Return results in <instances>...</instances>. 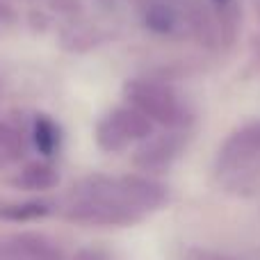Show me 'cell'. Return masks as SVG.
I'll list each match as a JSON object with an SVG mask.
<instances>
[{
  "mask_svg": "<svg viewBox=\"0 0 260 260\" xmlns=\"http://www.w3.org/2000/svg\"><path fill=\"white\" fill-rule=\"evenodd\" d=\"M217 3H229V0H217Z\"/></svg>",
  "mask_w": 260,
  "mask_h": 260,
  "instance_id": "obj_13",
  "label": "cell"
},
{
  "mask_svg": "<svg viewBox=\"0 0 260 260\" xmlns=\"http://www.w3.org/2000/svg\"><path fill=\"white\" fill-rule=\"evenodd\" d=\"M180 148H183L180 135H162L146 142L135 153V165L144 171H162L178 157Z\"/></svg>",
  "mask_w": 260,
  "mask_h": 260,
  "instance_id": "obj_6",
  "label": "cell"
},
{
  "mask_svg": "<svg viewBox=\"0 0 260 260\" xmlns=\"http://www.w3.org/2000/svg\"><path fill=\"white\" fill-rule=\"evenodd\" d=\"M126 99L130 108L139 110L146 119L169 128L185 126L189 112L180 96L167 85L151 80H130L126 85Z\"/></svg>",
  "mask_w": 260,
  "mask_h": 260,
  "instance_id": "obj_1",
  "label": "cell"
},
{
  "mask_svg": "<svg viewBox=\"0 0 260 260\" xmlns=\"http://www.w3.org/2000/svg\"><path fill=\"white\" fill-rule=\"evenodd\" d=\"M96 189L117 199L126 208L135 210L139 217L144 212L157 210L167 201V189L157 180L148 176H121V178H108V176H94L91 178Z\"/></svg>",
  "mask_w": 260,
  "mask_h": 260,
  "instance_id": "obj_2",
  "label": "cell"
},
{
  "mask_svg": "<svg viewBox=\"0 0 260 260\" xmlns=\"http://www.w3.org/2000/svg\"><path fill=\"white\" fill-rule=\"evenodd\" d=\"M260 157V121L238 128L219 148V169L233 171Z\"/></svg>",
  "mask_w": 260,
  "mask_h": 260,
  "instance_id": "obj_5",
  "label": "cell"
},
{
  "mask_svg": "<svg viewBox=\"0 0 260 260\" xmlns=\"http://www.w3.org/2000/svg\"><path fill=\"white\" fill-rule=\"evenodd\" d=\"M50 208L48 203L41 201H25V203H9V206H0V217L9 221H30L39 219V217L48 215Z\"/></svg>",
  "mask_w": 260,
  "mask_h": 260,
  "instance_id": "obj_8",
  "label": "cell"
},
{
  "mask_svg": "<svg viewBox=\"0 0 260 260\" xmlns=\"http://www.w3.org/2000/svg\"><path fill=\"white\" fill-rule=\"evenodd\" d=\"M0 260H35V258H21V256H0Z\"/></svg>",
  "mask_w": 260,
  "mask_h": 260,
  "instance_id": "obj_12",
  "label": "cell"
},
{
  "mask_svg": "<svg viewBox=\"0 0 260 260\" xmlns=\"http://www.w3.org/2000/svg\"><path fill=\"white\" fill-rule=\"evenodd\" d=\"M146 25L153 32H160V35H169L176 30L178 25V16L171 12V7L162 3H151L146 7Z\"/></svg>",
  "mask_w": 260,
  "mask_h": 260,
  "instance_id": "obj_9",
  "label": "cell"
},
{
  "mask_svg": "<svg viewBox=\"0 0 260 260\" xmlns=\"http://www.w3.org/2000/svg\"><path fill=\"white\" fill-rule=\"evenodd\" d=\"M67 217L80 224L94 226H126L139 219L135 210L126 208L123 203L105 197V194L91 192L85 187H73V199L67 206Z\"/></svg>",
  "mask_w": 260,
  "mask_h": 260,
  "instance_id": "obj_3",
  "label": "cell"
},
{
  "mask_svg": "<svg viewBox=\"0 0 260 260\" xmlns=\"http://www.w3.org/2000/svg\"><path fill=\"white\" fill-rule=\"evenodd\" d=\"M3 160H5V157H0V165H3Z\"/></svg>",
  "mask_w": 260,
  "mask_h": 260,
  "instance_id": "obj_14",
  "label": "cell"
},
{
  "mask_svg": "<svg viewBox=\"0 0 260 260\" xmlns=\"http://www.w3.org/2000/svg\"><path fill=\"white\" fill-rule=\"evenodd\" d=\"M151 119H146L139 110L135 108H121L110 112L96 128V142L103 151L117 153L126 148L130 142L148 139L151 135Z\"/></svg>",
  "mask_w": 260,
  "mask_h": 260,
  "instance_id": "obj_4",
  "label": "cell"
},
{
  "mask_svg": "<svg viewBox=\"0 0 260 260\" xmlns=\"http://www.w3.org/2000/svg\"><path fill=\"white\" fill-rule=\"evenodd\" d=\"M12 183L14 187L25 189V192H46L59 183V174L48 162H30L14 176Z\"/></svg>",
  "mask_w": 260,
  "mask_h": 260,
  "instance_id": "obj_7",
  "label": "cell"
},
{
  "mask_svg": "<svg viewBox=\"0 0 260 260\" xmlns=\"http://www.w3.org/2000/svg\"><path fill=\"white\" fill-rule=\"evenodd\" d=\"M23 151V139L14 128L0 121V157H16Z\"/></svg>",
  "mask_w": 260,
  "mask_h": 260,
  "instance_id": "obj_11",
  "label": "cell"
},
{
  "mask_svg": "<svg viewBox=\"0 0 260 260\" xmlns=\"http://www.w3.org/2000/svg\"><path fill=\"white\" fill-rule=\"evenodd\" d=\"M35 144L44 155H53L59 146V133L50 119L39 117L35 121Z\"/></svg>",
  "mask_w": 260,
  "mask_h": 260,
  "instance_id": "obj_10",
  "label": "cell"
}]
</instances>
